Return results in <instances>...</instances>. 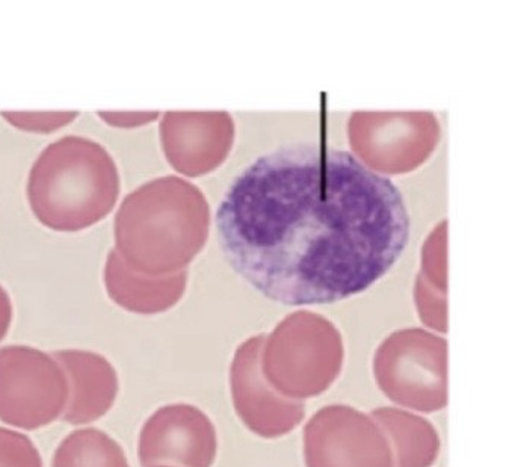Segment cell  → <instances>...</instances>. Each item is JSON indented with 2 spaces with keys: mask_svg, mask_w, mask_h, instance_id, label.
Here are the masks:
<instances>
[{
  "mask_svg": "<svg viewBox=\"0 0 512 467\" xmlns=\"http://www.w3.org/2000/svg\"><path fill=\"white\" fill-rule=\"evenodd\" d=\"M215 224L232 270L284 306L361 294L401 259L411 232L392 179L316 143L286 144L247 165Z\"/></svg>",
  "mask_w": 512,
  "mask_h": 467,
  "instance_id": "cell-1",
  "label": "cell"
},
{
  "mask_svg": "<svg viewBox=\"0 0 512 467\" xmlns=\"http://www.w3.org/2000/svg\"><path fill=\"white\" fill-rule=\"evenodd\" d=\"M118 194L114 159L87 138L50 144L29 174V205L37 220L56 232H79L99 223L114 209Z\"/></svg>",
  "mask_w": 512,
  "mask_h": 467,
  "instance_id": "cell-2",
  "label": "cell"
},
{
  "mask_svg": "<svg viewBox=\"0 0 512 467\" xmlns=\"http://www.w3.org/2000/svg\"><path fill=\"white\" fill-rule=\"evenodd\" d=\"M182 212L176 179L139 186L115 215V250L132 270L159 277L182 262Z\"/></svg>",
  "mask_w": 512,
  "mask_h": 467,
  "instance_id": "cell-3",
  "label": "cell"
},
{
  "mask_svg": "<svg viewBox=\"0 0 512 467\" xmlns=\"http://www.w3.org/2000/svg\"><path fill=\"white\" fill-rule=\"evenodd\" d=\"M67 401V377L50 354L22 345L0 348V421L38 430L62 416Z\"/></svg>",
  "mask_w": 512,
  "mask_h": 467,
  "instance_id": "cell-4",
  "label": "cell"
},
{
  "mask_svg": "<svg viewBox=\"0 0 512 467\" xmlns=\"http://www.w3.org/2000/svg\"><path fill=\"white\" fill-rule=\"evenodd\" d=\"M307 467H393L386 434L371 416L351 407L316 413L304 431Z\"/></svg>",
  "mask_w": 512,
  "mask_h": 467,
  "instance_id": "cell-5",
  "label": "cell"
},
{
  "mask_svg": "<svg viewBox=\"0 0 512 467\" xmlns=\"http://www.w3.org/2000/svg\"><path fill=\"white\" fill-rule=\"evenodd\" d=\"M138 452L142 467H212L216 457L215 427L197 407H162L145 422Z\"/></svg>",
  "mask_w": 512,
  "mask_h": 467,
  "instance_id": "cell-6",
  "label": "cell"
},
{
  "mask_svg": "<svg viewBox=\"0 0 512 467\" xmlns=\"http://www.w3.org/2000/svg\"><path fill=\"white\" fill-rule=\"evenodd\" d=\"M53 359L59 363L68 383V401L62 421L85 425L105 416L114 406L118 395V375L114 366L91 351H56Z\"/></svg>",
  "mask_w": 512,
  "mask_h": 467,
  "instance_id": "cell-7",
  "label": "cell"
},
{
  "mask_svg": "<svg viewBox=\"0 0 512 467\" xmlns=\"http://www.w3.org/2000/svg\"><path fill=\"white\" fill-rule=\"evenodd\" d=\"M232 395L245 425L266 439L290 433L306 415L303 401L284 398L257 366H242L239 360L233 366Z\"/></svg>",
  "mask_w": 512,
  "mask_h": 467,
  "instance_id": "cell-8",
  "label": "cell"
},
{
  "mask_svg": "<svg viewBox=\"0 0 512 467\" xmlns=\"http://www.w3.org/2000/svg\"><path fill=\"white\" fill-rule=\"evenodd\" d=\"M105 286L109 298L118 306L139 315H153L176 304L182 295L183 279L138 273L114 248L106 259Z\"/></svg>",
  "mask_w": 512,
  "mask_h": 467,
  "instance_id": "cell-9",
  "label": "cell"
},
{
  "mask_svg": "<svg viewBox=\"0 0 512 467\" xmlns=\"http://www.w3.org/2000/svg\"><path fill=\"white\" fill-rule=\"evenodd\" d=\"M393 445V467H431L440 451L437 433L425 419L395 409L372 413Z\"/></svg>",
  "mask_w": 512,
  "mask_h": 467,
  "instance_id": "cell-10",
  "label": "cell"
},
{
  "mask_svg": "<svg viewBox=\"0 0 512 467\" xmlns=\"http://www.w3.org/2000/svg\"><path fill=\"white\" fill-rule=\"evenodd\" d=\"M52 467H129V463L112 437L96 428H84L62 440Z\"/></svg>",
  "mask_w": 512,
  "mask_h": 467,
  "instance_id": "cell-11",
  "label": "cell"
},
{
  "mask_svg": "<svg viewBox=\"0 0 512 467\" xmlns=\"http://www.w3.org/2000/svg\"><path fill=\"white\" fill-rule=\"evenodd\" d=\"M0 467H43V460L25 434L0 428Z\"/></svg>",
  "mask_w": 512,
  "mask_h": 467,
  "instance_id": "cell-12",
  "label": "cell"
},
{
  "mask_svg": "<svg viewBox=\"0 0 512 467\" xmlns=\"http://www.w3.org/2000/svg\"><path fill=\"white\" fill-rule=\"evenodd\" d=\"M78 115V112H2V117L17 129L40 133L61 129Z\"/></svg>",
  "mask_w": 512,
  "mask_h": 467,
  "instance_id": "cell-13",
  "label": "cell"
},
{
  "mask_svg": "<svg viewBox=\"0 0 512 467\" xmlns=\"http://www.w3.org/2000/svg\"><path fill=\"white\" fill-rule=\"evenodd\" d=\"M100 117L106 121V123L112 124L117 127H135L142 126V124L149 123L152 118L156 117V114H117V112H100Z\"/></svg>",
  "mask_w": 512,
  "mask_h": 467,
  "instance_id": "cell-14",
  "label": "cell"
},
{
  "mask_svg": "<svg viewBox=\"0 0 512 467\" xmlns=\"http://www.w3.org/2000/svg\"><path fill=\"white\" fill-rule=\"evenodd\" d=\"M13 321V304L10 295L0 286V342L4 341Z\"/></svg>",
  "mask_w": 512,
  "mask_h": 467,
  "instance_id": "cell-15",
  "label": "cell"
},
{
  "mask_svg": "<svg viewBox=\"0 0 512 467\" xmlns=\"http://www.w3.org/2000/svg\"><path fill=\"white\" fill-rule=\"evenodd\" d=\"M153 467H168V466H153Z\"/></svg>",
  "mask_w": 512,
  "mask_h": 467,
  "instance_id": "cell-16",
  "label": "cell"
}]
</instances>
